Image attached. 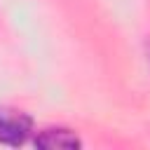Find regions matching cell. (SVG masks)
<instances>
[{
    "label": "cell",
    "mask_w": 150,
    "mask_h": 150,
    "mask_svg": "<svg viewBox=\"0 0 150 150\" xmlns=\"http://www.w3.org/2000/svg\"><path fill=\"white\" fill-rule=\"evenodd\" d=\"M30 131V120L23 112L0 110V143L5 145H21Z\"/></svg>",
    "instance_id": "obj_1"
},
{
    "label": "cell",
    "mask_w": 150,
    "mask_h": 150,
    "mask_svg": "<svg viewBox=\"0 0 150 150\" xmlns=\"http://www.w3.org/2000/svg\"><path fill=\"white\" fill-rule=\"evenodd\" d=\"M35 145L38 148H47V150H54V148L68 150V148H77L80 141L70 131H66V129H47V131H42L35 138Z\"/></svg>",
    "instance_id": "obj_2"
}]
</instances>
